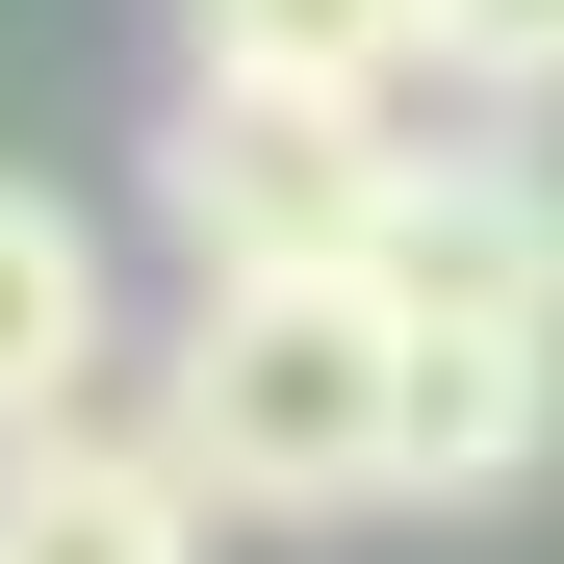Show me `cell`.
<instances>
[{"label": "cell", "mask_w": 564, "mask_h": 564, "mask_svg": "<svg viewBox=\"0 0 564 564\" xmlns=\"http://www.w3.org/2000/svg\"><path fill=\"white\" fill-rule=\"evenodd\" d=\"M154 436H180V488L257 513V539L411 513V308H386V282H180Z\"/></svg>", "instance_id": "cell-1"}, {"label": "cell", "mask_w": 564, "mask_h": 564, "mask_svg": "<svg viewBox=\"0 0 564 564\" xmlns=\"http://www.w3.org/2000/svg\"><path fill=\"white\" fill-rule=\"evenodd\" d=\"M386 180H411L386 104L180 77V129H154V231H180V282H359V257H386Z\"/></svg>", "instance_id": "cell-2"}, {"label": "cell", "mask_w": 564, "mask_h": 564, "mask_svg": "<svg viewBox=\"0 0 564 564\" xmlns=\"http://www.w3.org/2000/svg\"><path fill=\"white\" fill-rule=\"evenodd\" d=\"M359 282H386L411 334H539V359H564V154H539L513 104L436 129V154L386 180V257H359Z\"/></svg>", "instance_id": "cell-3"}, {"label": "cell", "mask_w": 564, "mask_h": 564, "mask_svg": "<svg viewBox=\"0 0 564 564\" xmlns=\"http://www.w3.org/2000/svg\"><path fill=\"white\" fill-rule=\"evenodd\" d=\"M0 564H231V513L180 488V436L154 411H77L0 462Z\"/></svg>", "instance_id": "cell-4"}, {"label": "cell", "mask_w": 564, "mask_h": 564, "mask_svg": "<svg viewBox=\"0 0 564 564\" xmlns=\"http://www.w3.org/2000/svg\"><path fill=\"white\" fill-rule=\"evenodd\" d=\"M104 359H129V334H104V231H77L52 180H0V462L77 436V411H129Z\"/></svg>", "instance_id": "cell-5"}, {"label": "cell", "mask_w": 564, "mask_h": 564, "mask_svg": "<svg viewBox=\"0 0 564 564\" xmlns=\"http://www.w3.org/2000/svg\"><path fill=\"white\" fill-rule=\"evenodd\" d=\"M564 462V359L539 334H411V513H513Z\"/></svg>", "instance_id": "cell-6"}, {"label": "cell", "mask_w": 564, "mask_h": 564, "mask_svg": "<svg viewBox=\"0 0 564 564\" xmlns=\"http://www.w3.org/2000/svg\"><path fill=\"white\" fill-rule=\"evenodd\" d=\"M180 77H257V104H411L436 0H180Z\"/></svg>", "instance_id": "cell-7"}, {"label": "cell", "mask_w": 564, "mask_h": 564, "mask_svg": "<svg viewBox=\"0 0 564 564\" xmlns=\"http://www.w3.org/2000/svg\"><path fill=\"white\" fill-rule=\"evenodd\" d=\"M436 77H462V104H564V0H436Z\"/></svg>", "instance_id": "cell-8"}]
</instances>
